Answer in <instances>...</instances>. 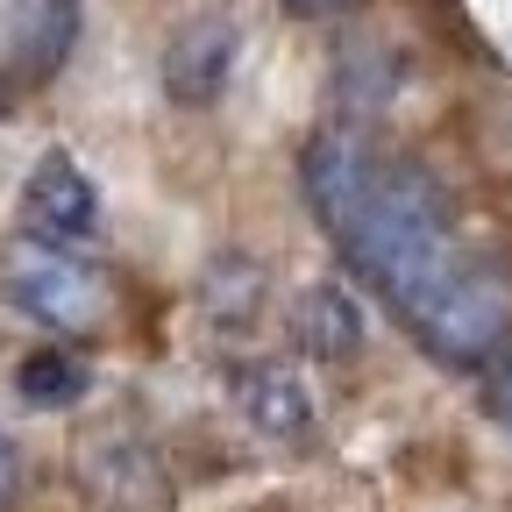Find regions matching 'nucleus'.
<instances>
[{
  "mask_svg": "<svg viewBox=\"0 0 512 512\" xmlns=\"http://www.w3.org/2000/svg\"><path fill=\"white\" fill-rule=\"evenodd\" d=\"M299 185L320 214V228L335 235V249L349 256V271L392 299V313L406 328L448 299L477 249L456 242V214H448V192L413 164L377 150L363 128L328 121L299 157Z\"/></svg>",
  "mask_w": 512,
  "mask_h": 512,
  "instance_id": "f257e3e1",
  "label": "nucleus"
},
{
  "mask_svg": "<svg viewBox=\"0 0 512 512\" xmlns=\"http://www.w3.org/2000/svg\"><path fill=\"white\" fill-rule=\"evenodd\" d=\"M8 299L50 335H93L107 320V285L100 271L86 264L79 249H57V242H36V235H15L8 242Z\"/></svg>",
  "mask_w": 512,
  "mask_h": 512,
  "instance_id": "f03ea898",
  "label": "nucleus"
},
{
  "mask_svg": "<svg viewBox=\"0 0 512 512\" xmlns=\"http://www.w3.org/2000/svg\"><path fill=\"white\" fill-rule=\"evenodd\" d=\"M441 363H484L505 349L512 335V264H498V256H477V264L448 285V299L413 328Z\"/></svg>",
  "mask_w": 512,
  "mask_h": 512,
  "instance_id": "7ed1b4c3",
  "label": "nucleus"
},
{
  "mask_svg": "<svg viewBox=\"0 0 512 512\" xmlns=\"http://www.w3.org/2000/svg\"><path fill=\"white\" fill-rule=\"evenodd\" d=\"M22 235L57 242V249H79L100 235V192L64 150H43L22 178Z\"/></svg>",
  "mask_w": 512,
  "mask_h": 512,
  "instance_id": "20e7f679",
  "label": "nucleus"
},
{
  "mask_svg": "<svg viewBox=\"0 0 512 512\" xmlns=\"http://www.w3.org/2000/svg\"><path fill=\"white\" fill-rule=\"evenodd\" d=\"M79 484L100 512H171V477L128 434H93L79 456Z\"/></svg>",
  "mask_w": 512,
  "mask_h": 512,
  "instance_id": "39448f33",
  "label": "nucleus"
},
{
  "mask_svg": "<svg viewBox=\"0 0 512 512\" xmlns=\"http://www.w3.org/2000/svg\"><path fill=\"white\" fill-rule=\"evenodd\" d=\"M235 406L249 413L256 434H271V441H299L313 427V392H306V377L278 356L264 363H242L235 370Z\"/></svg>",
  "mask_w": 512,
  "mask_h": 512,
  "instance_id": "423d86ee",
  "label": "nucleus"
},
{
  "mask_svg": "<svg viewBox=\"0 0 512 512\" xmlns=\"http://www.w3.org/2000/svg\"><path fill=\"white\" fill-rule=\"evenodd\" d=\"M235 72V29L228 22H185L164 50V93L178 107H207Z\"/></svg>",
  "mask_w": 512,
  "mask_h": 512,
  "instance_id": "0eeeda50",
  "label": "nucleus"
},
{
  "mask_svg": "<svg viewBox=\"0 0 512 512\" xmlns=\"http://www.w3.org/2000/svg\"><path fill=\"white\" fill-rule=\"evenodd\" d=\"M292 335H299V349L320 356V363H349V356L363 349V313H356L349 285H335V278L306 285V292L292 299Z\"/></svg>",
  "mask_w": 512,
  "mask_h": 512,
  "instance_id": "6e6552de",
  "label": "nucleus"
},
{
  "mask_svg": "<svg viewBox=\"0 0 512 512\" xmlns=\"http://www.w3.org/2000/svg\"><path fill=\"white\" fill-rule=\"evenodd\" d=\"M15 392H22V406H36V413H50V406H79V392H86V363H79L72 349L43 342V349H29V356L15 363Z\"/></svg>",
  "mask_w": 512,
  "mask_h": 512,
  "instance_id": "1a4fd4ad",
  "label": "nucleus"
},
{
  "mask_svg": "<svg viewBox=\"0 0 512 512\" xmlns=\"http://www.w3.org/2000/svg\"><path fill=\"white\" fill-rule=\"evenodd\" d=\"M200 306L235 328V320H249L256 306H264V271H256L249 256H214L207 278H200Z\"/></svg>",
  "mask_w": 512,
  "mask_h": 512,
  "instance_id": "9d476101",
  "label": "nucleus"
},
{
  "mask_svg": "<svg viewBox=\"0 0 512 512\" xmlns=\"http://www.w3.org/2000/svg\"><path fill=\"white\" fill-rule=\"evenodd\" d=\"M15 491H22V456H15V441L0 434V512L15 505Z\"/></svg>",
  "mask_w": 512,
  "mask_h": 512,
  "instance_id": "9b49d317",
  "label": "nucleus"
},
{
  "mask_svg": "<svg viewBox=\"0 0 512 512\" xmlns=\"http://www.w3.org/2000/svg\"><path fill=\"white\" fill-rule=\"evenodd\" d=\"M491 413H498V420H512V363L491 377Z\"/></svg>",
  "mask_w": 512,
  "mask_h": 512,
  "instance_id": "f8f14e48",
  "label": "nucleus"
},
{
  "mask_svg": "<svg viewBox=\"0 0 512 512\" xmlns=\"http://www.w3.org/2000/svg\"><path fill=\"white\" fill-rule=\"evenodd\" d=\"M292 15H342V8H356V0H285Z\"/></svg>",
  "mask_w": 512,
  "mask_h": 512,
  "instance_id": "ddd939ff",
  "label": "nucleus"
}]
</instances>
